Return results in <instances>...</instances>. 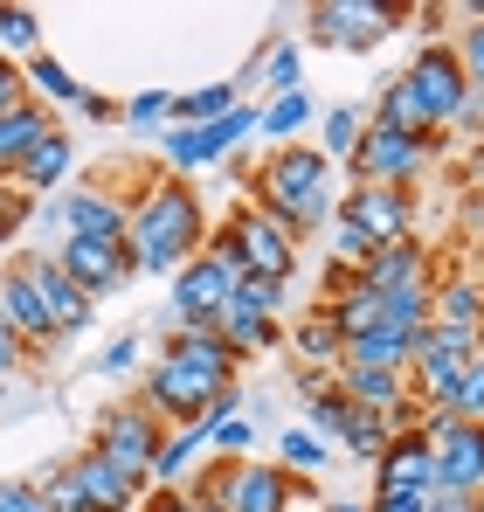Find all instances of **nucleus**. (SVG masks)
Instances as JSON below:
<instances>
[{
	"label": "nucleus",
	"mask_w": 484,
	"mask_h": 512,
	"mask_svg": "<svg viewBox=\"0 0 484 512\" xmlns=\"http://www.w3.org/2000/svg\"><path fill=\"white\" fill-rule=\"evenodd\" d=\"M284 291H291V284H277V277H236V305L263 312V319H277V312H284Z\"/></svg>",
	"instance_id": "nucleus-43"
},
{
	"label": "nucleus",
	"mask_w": 484,
	"mask_h": 512,
	"mask_svg": "<svg viewBox=\"0 0 484 512\" xmlns=\"http://www.w3.org/2000/svg\"><path fill=\"white\" fill-rule=\"evenodd\" d=\"M28 367H35V353H28V346H21L14 333H7V326H0V374H14V381H21Z\"/></svg>",
	"instance_id": "nucleus-50"
},
{
	"label": "nucleus",
	"mask_w": 484,
	"mask_h": 512,
	"mask_svg": "<svg viewBox=\"0 0 484 512\" xmlns=\"http://www.w3.org/2000/svg\"><path fill=\"white\" fill-rule=\"evenodd\" d=\"M21 77H28V97H35V104H70V111H77L83 84L56 63V56H49V49H42V56H28V63H21Z\"/></svg>",
	"instance_id": "nucleus-28"
},
{
	"label": "nucleus",
	"mask_w": 484,
	"mask_h": 512,
	"mask_svg": "<svg viewBox=\"0 0 484 512\" xmlns=\"http://www.w3.org/2000/svg\"><path fill=\"white\" fill-rule=\"evenodd\" d=\"M450 125H457L464 139H484V90L478 84L464 90V104H457V118H450Z\"/></svg>",
	"instance_id": "nucleus-48"
},
{
	"label": "nucleus",
	"mask_w": 484,
	"mask_h": 512,
	"mask_svg": "<svg viewBox=\"0 0 484 512\" xmlns=\"http://www.w3.org/2000/svg\"><path fill=\"white\" fill-rule=\"evenodd\" d=\"M429 326L484 333V284H471V277H450L443 291H429Z\"/></svg>",
	"instance_id": "nucleus-24"
},
{
	"label": "nucleus",
	"mask_w": 484,
	"mask_h": 512,
	"mask_svg": "<svg viewBox=\"0 0 484 512\" xmlns=\"http://www.w3.org/2000/svg\"><path fill=\"white\" fill-rule=\"evenodd\" d=\"M478 346H484L478 333H457V326H429V333H415V346H408V395H415L422 409H443L457 367H464Z\"/></svg>",
	"instance_id": "nucleus-7"
},
{
	"label": "nucleus",
	"mask_w": 484,
	"mask_h": 512,
	"mask_svg": "<svg viewBox=\"0 0 484 512\" xmlns=\"http://www.w3.org/2000/svg\"><path fill=\"white\" fill-rule=\"evenodd\" d=\"M236 388V360H229V346L215 340V333H194V326H173L160 346V360L146 367V409L160 416L166 429H187L208 416V402L215 395H229Z\"/></svg>",
	"instance_id": "nucleus-1"
},
{
	"label": "nucleus",
	"mask_w": 484,
	"mask_h": 512,
	"mask_svg": "<svg viewBox=\"0 0 484 512\" xmlns=\"http://www.w3.org/2000/svg\"><path fill=\"white\" fill-rule=\"evenodd\" d=\"M56 215H63V236L77 243H125V201L104 187V180H83L77 194H56Z\"/></svg>",
	"instance_id": "nucleus-15"
},
{
	"label": "nucleus",
	"mask_w": 484,
	"mask_h": 512,
	"mask_svg": "<svg viewBox=\"0 0 484 512\" xmlns=\"http://www.w3.org/2000/svg\"><path fill=\"white\" fill-rule=\"evenodd\" d=\"M450 56H457V70H464V84L484 90V14L471 7L464 14V28H457V42H450Z\"/></svg>",
	"instance_id": "nucleus-39"
},
{
	"label": "nucleus",
	"mask_w": 484,
	"mask_h": 512,
	"mask_svg": "<svg viewBox=\"0 0 484 512\" xmlns=\"http://www.w3.org/2000/svg\"><path fill=\"white\" fill-rule=\"evenodd\" d=\"M325 153L319 146H270L263 160H256V180H249V194H256V208L291 236V243H305L319 222H332V180H325Z\"/></svg>",
	"instance_id": "nucleus-3"
},
{
	"label": "nucleus",
	"mask_w": 484,
	"mask_h": 512,
	"mask_svg": "<svg viewBox=\"0 0 484 512\" xmlns=\"http://www.w3.org/2000/svg\"><path fill=\"white\" fill-rule=\"evenodd\" d=\"M374 492H436V457H429L422 429L388 436V450L374 457Z\"/></svg>",
	"instance_id": "nucleus-17"
},
{
	"label": "nucleus",
	"mask_w": 484,
	"mask_h": 512,
	"mask_svg": "<svg viewBox=\"0 0 484 512\" xmlns=\"http://www.w3.org/2000/svg\"><path fill=\"white\" fill-rule=\"evenodd\" d=\"M49 256H56V270L77 284L90 305H97V298H118V291L139 277V270H132V256H125V243H77V236H63Z\"/></svg>",
	"instance_id": "nucleus-12"
},
{
	"label": "nucleus",
	"mask_w": 484,
	"mask_h": 512,
	"mask_svg": "<svg viewBox=\"0 0 484 512\" xmlns=\"http://www.w3.org/2000/svg\"><path fill=\"white\" fill-rule=\"evenodd\" d=\"M139 512H215V506L194 499V492H180V485H153V492L139 499Z\"/></svg>",
	"instance_id": "nucleus-46"
},
{
	"label": "nucleus",
	"mask_w": 484,
	"mask_h": 512,
	"mask_svg": "<svg viewBox=\"0 0 484 512\" xmlns=\"http://www.w3.org/2000/svg\"><path fill=\"white\" fill-rule=\"evenodd\" d=\"M429 512H484L478 492H429Z\"/></svg>",
	"instance_id": "nucleus-53"
},
{
	"label": "nucleus",
	"mask_w": 484,
	"mask_h": 512,
	"mask_svg": "<svg viewBox=\"0 0 484 512\" xmlns=\"http://www.w3.org/2000/svg\"><path fill=\"white\" fill-rule=\"evenodd\" d=\"M7 395H14V374H0V402H7Z\"/></svg>",
	"instance_id": "nucleus-55"
},
{
	"label": "nucleus",
	"mask_w": 484,
	"mask_h": 512,
	"mask_svg": "<svg viewBox=\"0 0 484 512\" xmlns=\"http://www.w3.org/2000/svg\"><path fill=\"white\" fill-rule=\"evenodd\" d=\"M443 416H464V423H484V346L457 367V381H450V402H443Z\"/></svg>",
	"instance_id": "nucleus-37"
},
{
	"label": "nucleus",
	"mask_w": 484,
	"mask_h": 512,
	"mask_svg": "<svg viewBox=\"0 0 484 512\" xmlns=\"http://www.w3.org/2000/svg\"><path fill=\"white\" fill-rule=\"evenodd\" d=\"M139 333H118V340L104 346V353H97V360H90V367H97V374H111V381H118V374H132V367H139Z\"/></svg>",
	"instance_id": "nucleus-45"
},
{
	"label": "nucleus",
	"mask_w": 484,
	"mask_h": 512,
	"mask_svg": "<svg viewBox=\"0 0 484 512\" xmlns=\"http://www.w3.org/2000/svg\"><path fill=\"white\" fill-rule=\"evenodd\" d=\"M408 346L415 340H402V333H360V340H346V360L353 367H395V374H408Z\"/></svg>",
	"instance_id": "nucleus-35"
},
{
	"label": "nucleus",
	"mask_w": 484,
	"mask_h": 512,
	"mask_svg": "<svg viewBox=\"0 0 484 512\" xmlns=\"http://www.w3.org/2000/svg\"><path fill=\"white\" fill-rule=\"evenodd\" d=\"M256 450V416H229L208 429V457H249Z\"/></svg>",
	"instance_id": "nucleus-41"
},
{
	"label": "nucleus",
	"mask_w": 484,
	"mask_h": 512,
	"mask_svg": "<svg viewBox=\"0 0 484 512\" xmlns=\"http://www.w3.org/2000/svg\"><path fill=\"white\" fill-rule=\"evenodd\" d=\"M325 319L339 326V340H360V333H374V326H381V291H367V284H346V291L325 305Z\"/></svg>",
	"instance_id": "nucleus-27"
},
{
	"label": "nucleus",
	"mask_w": 484,
	"mask_h": 512,
	"mask_svg": "<svg viewBox=\"0 0 484 512\" xmlns=\"http://www.w3.org/2000/svg\"><path fill=\"white\" fill-rule=\"evenodd\" d=\"M332 381H339V395H346V402L381 409V416L408 395V374H395V367H353V360H339V367H332Z\"/></svg>",
	"instance_id": "nucleus-22"
},
{
	"label": "nucleus",
	"mask_w": 484,
	"mask_h": 512,
	"mask_svg": "<svg viewBox=\"0 0 484 512\" xmlns=\"http://www.w3.org/2000/svg\"><path fill=\"white\" fill-rule=\"evenodd\" d=\"M14 263H21V270L35 277V291H42V305H49L56 333H63V340H77L83 326H90V312H97V305H90L77 284H70V277L56 270V256H49V250H28V256H14Z\"/></svg>",
	"instance_id": "nucleus-16"
},
{
	"label": "nucleus",
	"mask_w": 484,
	"mask_h": 512,
	"mask_svg": "<svg viewBox=\"0 0 484 512\" xmlns=\"http://www.w3.org/2000/svg\"><path fill=\"white\" fill-rule=\"evenodd\" d=\"M381 333H402V340L429 333V284H408V291L381 298Z\"/></svg>",
	"instance_id": "nucleus-30"
},
{
	"label": "nucleus",
	"mask_w": 484,
	"mask_h": 512,
	"mask_svg": "<svg viewBox=\"0 0 484 512\" xmlns=\"http://www.w3.org/2000/svg\"><path fill=\"white\" fill-rule=\"evenodd\" d=\"M0 326L28 346V353L70 346L63 333H56V319H49V305H42V291H35V277H28L21 263H0Z\"/></svg>",
	"instance_id": "nucleus-13"
},
{
	"label": "nucleus",
	"mask_w": 484,
	"mask_h": 512,
	"mask_svg": "<svg viewBox=\"0 0 484 512\" xmlns=\"http://www.w3.org/2000/svg\"><path fill=\"white\" fill-rule=\"evenodd\" d=\"M173 118V90H139L132 104H118V125H132V132H153Z\"/></svg>",
	"instance_id": "nucleus-40"
},
{
	"label": "nucleus",
	"mask_w": 484,
	"mask_h": 512,
	"mask_svg": "<svg viewBox=\"0 0 484 512\" xmlns=\"http://www.w3.org/2000/svg\"><path fill=\"white\" fill-rule=\"evenodd\" d=\"M0 49H7V63L42 56V14L35 7H0Z\"/></svg>",
	"instance_id": "nucleus-34"
},
{
	"label": "nucleus",
	"mask_w": 484,
	"mask_h": 512,
	"mask_svg": "<svg viewBox=\"0 0 484 512\" xmlns=\"http://www.w3.org/2000/svg\"><path fill=\"white\" fill-rule=\"evenodd\" d=\"M339 450H353L360 464H374V457L388 450V416H381V409H360V402H353V416H346V429H339Z\"/></svg>",
	"instance_id": "nucleus-33"
},
{
	"label": "nucleus",
	"mask_w": 484,
	"mask_h": 512,
	"mask_svg": "<svg viewBox=\"0 0 484 512\" xmlns=\"http://www.w3.org/2000/svg\"><path fill=\"white\" fill-rule=\"evenodd\" d=\"M374 125H395V132H408V139H429V118H422V104L408 97V84H402V77H388V84H381Z\"/></svg>",
	"instance_id": "nucleus-32"
},
{
	"label": "nucleus",
	"mask_w": 484,
	"mask_h": 512,
	"mask_svg": "<svg viewBox=\"0 0 484 512\" xmlns=\"http://www.w3.org/2000/svg\"><path fill=\"white\" fill-rule=\"evenodd\" d=\"M325 512H367V506H353V499H339V506H325Z\"/></svg>",
	"instance_id": "nucleus-54"
},
{
	"label": "nucleus",
	"mask_w": 484,
	"mask_h": 512,
	"mask_svg": "<svg viewBox=\"0 0 484 512\" xmlns=\"http://www.w3.org/2000/svg\"><path fill=\"white\" fill-rule=\"evenodd\" d=\"M215 340L229 346V360H256V353H270L277 346V319H263V312H249V305H222V319H215Z\"/></svg>",
	"instance_id": "nucleus-23"
},
{
	"label": "nucleus",
	"mask_w": 484,
	"mask_h": 512,
	"mask_svg": "<svg viewBox=\"0 0 484 512\" xmlns=\"http://www.w3.org/2000/svg\"><path fill=\"white\" fill-rule=\"evenodd\" d=\"M77 111H83V118H97V125H118V104H111L104 90H83V97H77Z\"/></svg>",
	"instance_id": "nucleus-52"
},
{
	"label": "nucleus",
	"mask_w": 484,
	"mask_h": 512,
	"mask_svg": "<svg viewBox=\"0 0 484 512\" xmlns=\"http://www.w3.org/2000/svg\"><path fill=\"white\" fill-rule=\"evenodd\" d=\"M49 132H56V118H49V104H35V97H28V104H14V111L0 118V187L14 180V167H21Z\"/></svg>",
	"instance_id": "nucleus-21"
},
{
	"label": "nucleus",
	"mask_w": 484,
	"mask_h": 512,
	"mask_svg": "<svg viewBox=\"0 0 484 512\" xmlns=\"http://www.w3.org/2000/svg\"><path fill=\"white\" fill-rule=\"evenodd\" d=\"M367 512H429V492H374Z\"/></svg>",
	"instance_id": "nucleus-51"
},
{
	"label": "nucleus",
	"mask_w": 484,
	"mask_h": 512,
	"mask_svg": "<svg viewBox=\"0 0 484 512\" xmlns=\"http://www.w3.org/2000/svg\"><path fill=\"white\" fill-rule=\"evenodd\" d=\"M160 443H166V423L146 402H111V409H97V423H90V450H97L104 464H118L139 492H153V457H160Z\"/></svg>",
	"instance_id": "nucleus-4"
},
{
	"label": "nucleus",
	"mask_w": 484,
	"mask_h": 512,
	"mask_svg": "<svg viewBox=\"0 0 484 512\" xmlns=\"http://www.w3.org/2000/svg\"><path fill=\"white\" fill-rule=\"evenodd\" d=\"M70 167H77V139L56 125V132H49V139H42V146L14 167V180H7V187H21V194H56V187L70 180Z\"/></svg>",
	"instance_id": "nucleus-20"
},
{
	"label": "nucleus",
	"mask_w": 484,
	"mask_h": 512,
	"mask_svg": "<svg viewBox=\"0 0 484 512\" xmlns=\"http://www.w3.org/2000/svg\"><path fill=\"white\" fill-rule=\"evenodd\" d=\"M325 457H332V443H319L305 423H291L277 436V464L291 471V478H305V471H325Z\"/></svg>",
	"instance_id": "nucleus-38"
},
{
	"label": "nucleus",
	"mask_w": 484,
	"mask_h": 512,
	"mask_svg": "<svg viewBox=\"0 0 484 512\" xmlns=\"http://www.w3.org/2000/svg\"><path fill=\"white\" fill-rule=\"evenodd\" d=\"M14 104H28V77H21V63L0 56V118H7Z\"/></svg>",
	"instance_id": "nucleus-49"
},
{
	"label": "nucleus",
	"mask_w": 484,
	"mask_h": 512,
	"mask_svg": "<svg viewBox=\"0 0 484 512\" xmlns=\"http://www.w3.org/2000/svg\"><path fill=\"white\" fill-rule=\"evenodd\" d=\"M194 457H208V429L201 423L166 429L160 457H153V485H187V478H194Z\"/></svg>",
	"instance_id": "nucleus-25"
},
{
	"label": "nucleus",
	"mask_w": 484,
	"mask_h": 512,
	"mask_svg": "<svg viewBox=\"0 0 484 512\" xmlns=\"http://www.w3.org/2000/svg\"><path fill=\"white\" fill-rule=\"evenodd\" d=\"M229 229H236V250H242V277H277V284H291V270H298V243H291L263 208H236Z\"/></svg>",
	"instance_id": "nucleus-14"
},
{
	"label": "nucleus",
	"mask_w": 484,
	"mask_h": 512,
	"mask_svg": "<svg viewBox=\"0 0 484 512\" xmlns=\"http://www.w3.org/2000/svg\"><path fill=\"white\" fill-rule=\"evenodd\" d=\"M332 222L360 229L374 250L381 243H408L415 236V194L408 187H353V194L332 201Z\"/></svg>",
	"instance_id": "nucleus-9"
},
{
	"label": "nucleus",
	"mask_w": 484,
	"mask_h": 512,
	"mask_svg": "<svg viewBox=\"0 0 484 512\" xmlns=\"http://www.w3.org/2000/svg\"><path fill=\"white\" fill-rule=\"evenodd\" d=\"M360 284L381 291V298H388V291H408V284H429V250H422L415 236H408V243H381V250L360 263Z\"/></svg>",
	"instance_id": "nucleus-19"
},
{
	"label": "nucleus",
	"mask_w": 484,
	"mask_h": 512,
	"mask_svg": "<svg viewBox=\"0 0 484 512\" xmlns=\"http://www.w3.org/2000/svg\"><path fill=\"white\" fill-rule=\"evenodd\" d=\"M28 222H35V194H21V187H0V243H14Z\"/></svg>",
	"instance_id": "nucleus-44"
},
{
	"label": "nucleus",
	"mask_w": 484,
	"mask_h": 512,
	"mask_svg": "<svg viewBox=\"0 0 484 512\" xmlns=\"http://www.w3.org/2000/svg\"><path fill=\"white\" fill-rule=\"evenodd\" d=\"M408 97L422 104V118H429V132H443L450 118H457V104H464V70H457V56H450V42H422L415 49V63L402 70Z\"/></svg>",
	"instance_id": "nucleus-10"
},
{
	"label": "nucleus",
	"mask_w": 484,
	"mask_h": 512,
	"mask_svg": "<svg viewBox=\"0 0 484 512\" xmlns=\"http://www.w3.org/2000/svg\"><path fill=\"white\" fill-rule=\"evenodd\" d=\"M0 512H49V499L35 492V478H0Z\"/></svg>",
	"instance_id": "nucleus-47"
},
{
	"label": "nucleus",
	"mask_w": 484,
	"mask_h": 512,
	"mask_svg": "<svg viewBox=\"0 0 484 512\" xmlns=\"http://www.w3.org/2000/svg\"><path fill=\"white\" fill-rule=\"evenodd\" d=\"M201 243H208V215H201L194 180H180V173L153 180L125 215V256L139 277H173L180 263L201 256Z\"/></svg>",
	"instance_id": "nucleus-2"
},
{
	"label": "nucleus",
	"mask_w": 484,
	"mask_h": 512,
	"mask_svg": "<svg viewBox=\"0 0 484 512\" xmlns=\"http://www.w3.org/2000/svg\"><path fill=\"white\" fill-rule=\"evenodd\" d=\"M0 250H7V243H0Z\"/></svg>",
	"instance_id": "nucleus-56"
},
{
	"label": "nucleus",
	"mask_w": 484,
	"mask_h": 512,
	"mask_svg": "<svg viewBox=\"0 0 484 512\" xmlns=\"http://www.w3.org/2000/svg\"><path fill=\"white\" fill-rule=\"evenodd\" d=\"M242 97L236 84H201V90H180L173 97V125H215V118H229Z\"/></svg>",
	"instance_id": "nucleus-29"
},
{
	"label": "nucleus",
	"mask_w": 484,
	"mask_h": 512,
	"mask_svg": "<svg viewBox=\"0 0 484 512\" xmlns=\"http://www.w3.org/2000/svg\"><path fill=\"white\" fill-rule=\"evenodd\" d=\"M70 478H77V492H83V506L90 512H139V485L118 471V464H104L97 450H83V457H70Z\"/></svg>",
	"instance_id": "nucleus-18"
},
{
	"label": "nucleus",
	"mask_w": 484,
	"mask_h": 512,
	"mask_svg": "<svg viewBox=\"0 0 484 512\" xmlns=\"http://www.w3.org/2000/svg\"><path fill=\"white\" fill-rule=\"evenodd\" d=\"M360 132H367V111H360V104H332V111H325V139H319L325 167H332V160H353Z\"/></svg>",
	"instance_id": "nucleus-36"
},
{
	"label": "nucleus",
	"mask_w": 484,
	"mask_h": 512,
	"mask_svg": "<svg viewBox=\"0 0 484 512\" xmlns=\"http://www.w3.org/2000/svg\"><path fill=\"white\" fill-rule=\"evenodd\" d=\"M236 298V270H222L215 256H194L173 270V326H194V333H215L222 305Z\"/></svg>",
	"instance_id": "nucleus-11"
},
{
	"label": "nucleus",
	"mask_w": 484,
	"mask_h": 512,
	"mask_svg": "<svg viewBox=\"0 0 484 512\" xmlns=\"http://www.w3.org/2000/svg\"><path fill=\"white\" fill-rule=\"evenodd\" d=\"M35 492L49 499V512H90V506H83V492H77V478H70V464H49V471L35 478Z\"/></svg>",
	"instance_id": "nucleus-42"
},
{
	"label": "nucleus",
	"mask_w": 484,
	"mask_h": 512,
	"mask_svg": "<svg viewBox=\"0 0 484 512\" xmlns=\"http://www.w3.org/2000/svg\"><path fill=\"white\" fill-rule=\"evenodd\" d=\"M305 125H312V97H305V90H284V97H270V104L256 111V132H263V139H284V146H291V132H305Z\"/></svg>",
	"instance_id": "nucleus-31"
},
{
	"label": "nucleus",
	"mask_w": 484,
	"mask_h": 512,
	"mask_svg": "<svg viewBox=\"0 0 484 512\" xmlns=\"http://www.w3.org/2000/svg\"><path fill=\"white\" fill-rule=\"evenodd\" d=\"M422 443L436 457V492H478L484 499V423L429 409L422 416Z\"/></svg>",
	"instance_id": "nucleus-6"
},
{
	"label": "nucleus",
	"mask_w": 484,
	"mask_h": 512,
	"mask_svg": "<svg viewBox=\"0 0 484 512\" xmlns=\"http://www.w3.org/2000/svg\"><path fill=\"white\" fill-rule=\"evenodd\" d=\"M436 146H443V132H429V139H408L395 125H374L367 118V132H360V146H353V187H415L422 167L436 160Z\"/></svg>",
	"instance_id": "nucleus-5"
},
{
	"label": "nucleus",
	"mask_w": 484,
	"mask_h": 512,
	"mask_svg": "<svg viewBox=\"0 0 484 512\" xmlns=\"http://www.w3.org/2000/svg\"><path fill=\"white\" fill-rule=\"evenodd\" d=\"M312 42H325V49H374L395 21H408V7H388V0H319L312 14Z\"/></svg>",
	"instance_id": "nucleus-8"
},
{
	"label": "nucleus",
	"mask_w": 484,
	"mask_h": 512,
	"mask_svg": "<svg viewBox=\"0 0 484 512\" xmlns=\"http://www.w3.org/2000/svg\"><path fill=\"white\" fill-rule=\"evenodd\" d=\"M291 346H298V360H312L319 374H332V367L346 360V340H339V326L325 319V305L312 312V319H298V326H291Z\"/></svg>",
	"instance_id": "nucleus-26"
}]
</instances>
